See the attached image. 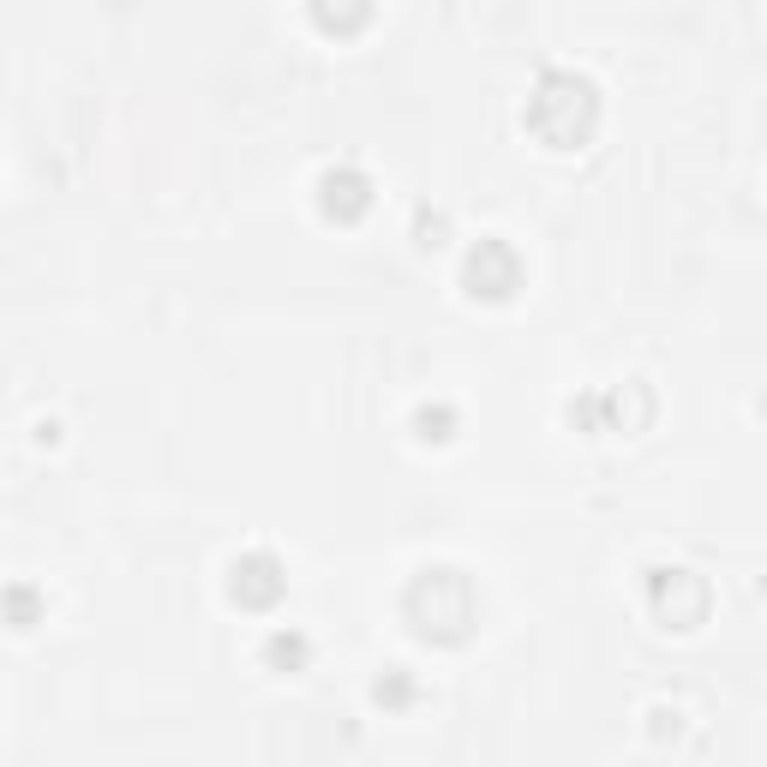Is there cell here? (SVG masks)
I'll return each instance as SVG.
<instances>
[{"label": "cell", "mask_w": 767, "mask_h": 767, "mask_svg": "<svg viewBox=\"0 0 767 767\" xmlns=\"http://www.w3.org/2000/svg\"><path fill=\"white\" fill-rule=\"evenodd\" d=\"M324 204H330V210H336V204H342V210H360V204H366V180H354V174L336 180V174H330V180H324Z\"/></svg>", "instance_id": "2"}, {"label": "cell", "mask_w": 767, "mask_h": 767, "mask_svg": "<svg viewBox=\"0 0 767 767\" xmlns=\"http://www.w3.org/2000/svg\"><path fill=\"white\" fill-rule=\"evenodd\" d=\"M234 576H240V582H234V594H246V600H258V606L282 594V576H276V564H270V558H246Z\"/></svg>", "instance_id": "1"}]
</instances>
